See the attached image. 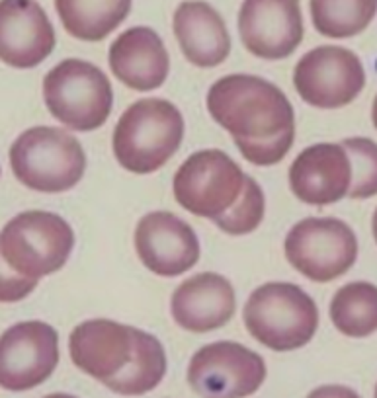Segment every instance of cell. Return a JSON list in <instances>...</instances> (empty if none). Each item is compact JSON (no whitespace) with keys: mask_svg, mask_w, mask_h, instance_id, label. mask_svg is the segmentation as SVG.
<instances>
[{"mask_svg":"<svg viewBox=\"0 0 377 398\" xmlns=\"http://www.w3.org/2000/svg\"><path fill=\"white\" fill-rule=\"evenodd\" d=\"M293 87L303 102L313 108L338 109L362 94L366 71L354 51L340 45H321L297 61Z\"/></svg>","mask_w":377,"mask_h":398,"instance_id":"30bf717a","label":"cell"},{"mask_svg":"<svg viewBox=\"0 0 377 398\" xmlns=\"http://www.w3.org/2000/svg\"><path fill=\"white\" fill-rule=\"evenodd\" d=\"M237 311V295L231 281L204 271L184 280L173 293L170 314L180 328L194 334L223 328Z\"/></svg>","mask_w":377,"mask_h":398,"instance_id":"2e32d148","label":"cell"},{"mask_svg":"<svg viewBox=\"0 0 377 398\" xmlns=\"http://www.w3.org/2000/svg\"><path fill=\"white\" fill-rule=\"evenodd\" d=\"M266 213V199L264 192L254 178L247 176L243 183V192L237 197V201L227 209L223 215L213 219L219 230L231 237H245L254 233Z\"/></svg>","mask_w":377,"mask_h":398,"instance_id":"cb8c5ba5","label":"cell"},{"mask_svg":"<svg viewBox=\"0 0 377 398\" xmlns=\"http://www.w3.org/2000/svg\"><path fill=\"white\" fill-rule=\"evenodd\" d=\"M33 278H26L12 268L0 252V302H18L26 299L37 287Z\"/></svg>","mask_w":377,"mask_h":398,"instance_id":"4316f807","label":"cell"},{"mask_svg":"<svg viewBox=\"0 0 377 398\" xmlns=\"http://www.w3.org/2000/svg\"><path fill=\"white\" fill-rule=\"evenodd\" d=\"M53 49V24L37 0H0L2 63L14 69H33Z\"/></svg>","mask_w":377,"mask_h":398,"instance_id":"9a60e30c","label":"cell"},{"mask_svg":"<svg viewBox=\"0 0 377 398\" xmlns=\"http://www.w3.org/2000/svg\"><path fill=\"white\" fill-rule=\"evenodd\" d=\"M342 147L352 164L350 199H369L377 195V143L367 137H350Z\"/></svg>","mask_w":377,"mask_h":398,"instance_id":"d4e9b609","label":"cell"},{"mask_svg":"<svg viewBox=\"0 0 377 398\" xmlns=\"http://www.w3.org/2000/svg\"><path fill=\"white\" fill-rule=\"evenodd\" d=\"M112 75L123 87L137 92L161 88L170 73V57L161 35L152 28L135 26L121 32L109 45Z\"/></svg>","mask_w":377,"mask_h":398,"instance_id":"ac0fdd59","label":"cell"},{"mask_svg":"<svg viewBox=\"0 0 377 398\" xmlns=\"http://www.w3.org/2000/svg\"><path fill=\"white\" fill-rule=\"evenodd\" d=\"M307 398H362L354 388L344 387V385H323L311 390Z\"/></svg>","mask_w":377,"mask_h":398,"instance_id":"83f0119b","label":"cell"},{"mask_svg":"<svg viewBox=\"0 0 377 398\" xmlns=\"http://www.w3.org/2000/svg\"><path fill=\"white\" fill-rule=\"evenodd\" d=\"M184 131L182 114L173 102L145 98L131 104L116 123L112 137L114 156L131 174L157 172L178 152Z\"/></svg>","mask_w":377,"mask_h":398,"instance_id":"7a4b0ae2","label":"cell"},{"mask_svg":"<svg viewBox=\"0 0 377 398\" xmlns=\"http://www.w3.org/2000/svg\"><path fill=\"white\" fill-rule=\"evenodd\" d=\"M44 398H78V397L67 395V392H53V395H47V397H44Z\"/></svg>","mask_w":377,"mask_h":398,"instance_id":"4dcf8cb0","label":"cell"},{"mask_svg":"<svg viewBox=\"0 0 377 398\" xmlns=\"http://www.w3.org/2000/svg\"><path fill=\"white\" fill-rule=\"evenodd\" d=\"M243 159L254 166H274L281 162L295 143V129H288L264 139H233Z\"/></svg>","mask_w":377,"mask_h":398,"instance_id":"484cf974","label":"cell"},{"mask_svg":"<svg viewBox=\"0 0 377 398\" xmlns=\"http://www.w3.org/2000/svg\"><path fill=\"white\" fill-rule=\"evenodd\" d=\"M10 166L16 180L42 194L73 190L87 172V152L73 133L37 125L12 143Z\"/></svg>","mask_w":377,"mask_h":398,"instance_id":"277c9868","label":"cell"},{"mask_svg":"<svg viewBox=\"0 0 377 398\" xmlns=\"http://www.w3.org/2000/svg\"><path fill=\"white\" fill-rule=\"evenodd\" d=\"M299 0H243L238 35L248 53L264 61L288 59L303 42Z\"/></svg>","mask_w":377,"mask_h":398,"instance_id":"7c38bea8","label":"cell"},{"mask_svg":"<svg viewBox=\"0 0 377 398\" xmlns=\"http://www.w3.org/2000/svg\"><path fill=\"white\" fill-rule=\"evenodd\" d=\"M44 102L59 123L73 131H96L114 108V88L100 66L65 59L44 78Z\"/></svg>","mask_w":377,"mask_h":398,"instance_id":"5b68a950","label":"cell"},{"mask_svg":"<svg viewBox=\"0 0 377 398\" xmlns=\"http://www.w3.org/2000/svg\"><path fill=\"white\" fill-rule=\"evenodd\" d=\"M174 37L188 63L213 69L231 53V35L223 16L204 0H186L173 16Z\"/></svg>","mask_w":377,"mask_h":398,"instance_id":"d6986e66","label":"cell"},{"mask_svg":"<svg viewBox=\"0 0 377 398\" xmlns=\"http://www.w3.org/2000/svg\"><path fill=\"white\" fill-rule=\"evenodd\" d=\"M371 230H374V238H376L377 244V207L376 211H374V217H371Z\"/></svg>","mask_w":377,"mask_h":398,"instance_id":"f546056e","label":"cell"},{"mask_svg":"<svg viewBox=\"0 0 377 398\" xmlns=\"http://www.w3.org/2000/svg\"><path fill=\"white\" fill-rule=\"evenodd\" d=\"M334 328L348 338H367L377 332V285L367 281L346 283L331 301Z\"/></svg>","mask_w":377,"mask_h":398,"instance_id":"7402d4cb","label":"cell"},{"mask_svg":"<svg viewBox=\"0 0 377 398\" xmlns=\"http://www.w3.org/2000/svg\"><path fill=\"white\" fill-rule=\"evenodd\" d=\"M75 248V233L61 215L24 211L0 230V252L18 273L33 280L65 266Z\"/></svg>","mask_w":377,"mask_h":398,"instance_id":"8992f818","label":"cell"},{"mask_svg":"<svg viewBox=\"0 0 377 398\" xmlns=\"http://www.w3.org/2000/svg\"><path fill=\"white\" fill-rule=\"evenodd\" d=\"M137 258L159 278H178L200 262V238L184 219L152 211L139 219L133 235Z\"/></svg>","mask_w":377,"mask_h":398,"instance_id":"4fadbf2b","label":"cell"},{"mask_svg":"<svg viewBox=\"0 0 377 398\" xmlns=\"http://www.w3.org/2000/svg\"><path fill=\"white\" fill-rule=\"evenodd\" d=\"M133 326L109 318L85 320L69 336V355L85 375L106 383L128 365L133 354Z\"/></svg>","mask_w":377,"mask_h":398,"instance_id":"e0dca14e","label":"cell"},{"mask_svg":"<svg viewBox=\"0 0 377 398\" xmlns=\"http://www.w3.org/2000/svg\"><path fill=\"white\" fill-rule=\"evenodd\" d=\"M207 111L233 139H264L295 129V111L276 84L254 75H229L207 92Z\"/></svg>","mask_w":377,"mask_h":398,"instance_id":"6da1fadb","label":"cell"},{"mask_svg":"<svg viewBox=\"0 0 377 398\" xmlns=\"http://www.w3.org/2000/svg\"><path fill=\"white\" fill-rule=\"evenodd\" d=\"M186 379L200 398H248L266 381V361L247 345L213 342L192 355Z\"/></svg>","mask_w":377,"mask_h":398,"instance_id":"9c48e42d","label":"cell"},{"mask_svg":"<svg viewBox=\"0 0 377 398\" xmlns=\"http://www.w3.org/2000/svg\"><path fill=\"white\" fill-rule=\"evenodd\" d=\"M245 178L247 174L227 152L198 151L174 174V199L184 211L213 221L237 201Z\"/></svg>","mask_w":377,"mask_h":398,"instance_id":"ba28073f","label":"cell"},{"mask_svg":"<svg viewBox=\"0 0 377 398\" xmlns=\"http://www.w3.org/2000/svg\"><path fill=\"white\" fill-rule=\"evenodd\" d=\"M374 398H377V385H376V392H374Z\"/></svg>","mask_w":377,"mask_h":398,"instance_id":"1f68e13d","label":"cell"},{"mask_svg":"<svg viewBox=\"0 0 377 398\" xmlns=\"http://www.w3.org/2000/svg\"><path fill=\"white\" fill-rule=\"evenodd\" d=\"M133 0H55L65 32L75 39L98 44L130 16Z\"/></svg>","mask_w":377,"mask_h":398,"instance_id":"44dd1931","label":"cell"},{"mask_svg":"<svg viewBox=\"0 0 377 398\" xmlns=\"http://www.w3.org/2000/svg\"><path fill=\"white\" fill-rule=\"evenodd\" d=\"M288 182L301 203L324 207L344 199L352 183V164L342 143H317L303 149L290 166Z\"/></svg>","mask_w":377,"mask_h":398,"instance_id":"5bb4252c","label":"cell"},{"mask_svg":"<svg viewBox=\"0 0 377 398\" xmlns=\"http://www.w3.org/2000/svg\"><path fill=\"white\" fill-rule=\"evenodd\" d=\"M133 354L128 365L118 375L102 383L104 387L121 397L147 395L162 383L168 369V359L161 340L152 334L133 328Z\"/></svg>","mask_w":377,"mask_h":398,"instance_id":"ffe728a7","label":"cell"},{"mask_svg":"<svg viewBox=\"0 0 377 398\" xmlns=\"http://www.w3.org/2000/svg\"><path fill=\"white\" fill-rule=\"evenodd\" d=\"M59 365V336L51 324L28 320L0 336V388L24 392L44 385Z\"/></svg>","mask_w":377,"mask_h":398,"instance_id":"8fae6325","label":"cell"},{"mask_svg":"<svg viewBox=\"0 0 377 398\" xmlns=\"http://www.w3.org/2000/svg\"><path fill=\"white\" fill-rule=\"evenodd\" d=\"M313 28L328 39L366 32L377 14V0H309Z\"/></svg>","mask_w":377,"mask_h":398,"instance_id":"603a6c76","label":"cell"},{"mask_svg":"<svg viewBox=\"0 0 377 398\" xmlns=\"http://www.w3.org/2000/svg\"><path fill=\"white\" fill-rule=\"evenodd\" d=\"M371 121H374V127L377 129V94L374 98V106H371Z\"/></svg>","mask_w":377,"mask_h":398,"instance_id":"f1b7e54d","label":"cell"},{"mask_svg":"<svg viewBox=\"0 0 377 398\" xmlns=\"http://www.w3.org/2000/svg\"><path fill=\"white\" fill-rule=\"evenodd\" d=\"M248 334L272 352H293L311 342L319 309L307 291L286 281H270L250 293L243 309Z\"/></svg>","mask_w":377,"mask_h":398,"instance_id":"3957f363","label":"cell"},{"mask_svg":"<svg viewBox=\"0 0 377 398\" xmlns=\"http://www.w3.org/2000/svg\"><path fill=\"white\" fill-rule=\"evenodd\" d=\"M290 266L315 283H328L348 273L358 260L352 226L334 217H307L291 226L283 240Z\"/></svg>","mask_w":377,"mask_h":398,"instance_id":"52a82bcc","label":"cell"}]
</instances>
